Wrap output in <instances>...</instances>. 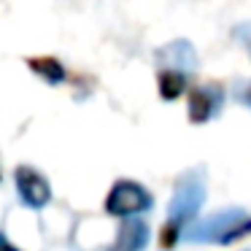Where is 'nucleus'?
Returning <instances> with one entry per match:
<instances>
[{
	"instance_id": "obj_1",
	"label": "nucleus",
	"mask_w": 251,
	"mask_h": 251,
	"mask_svg": "<svg viewBox=\"0 0 251 251\" xmlns=\"http://www.w3.org/2000/svg\"><path fill=\"white\" fill-rule=\"evenodd\" d=\"M154 202L151 192L141 184V181H130V178H119L111 186L108 197H105V213L111 216H135L141 211H149Z\"/></svg>"
},
{
	"instance_id": "obj_2",
	"label": "nucleus",
	"mask_w": 251,
	"mask_h": 251,
	"mask_svg": "<svg viewBox=\"0 0 251 251\" xmlns=\"http://www.w3.org/2000/svg\"><path fill=\"white\" fill-rule=\"evenodd\" d=\"M251 235V216L240 211H224L219 216L208 219L192 232V240H216V243H235V240Z\"/></svg>"
},
{
	"instance_id": "obj_3",
	"label": "nucleus",
	"mask_w": 251,
	"mask_h": 251,
	"mask_svg": "<svg viewBox=\"0 0 251 251\" xmlns=\"http://www.w3.org/2000/svg\"><path fill=\"white\" fill-rule=\"evenodd\" d=\"M14 184H17V192H19V197H22V202L27 208H35V211H38V208L49 205V200H51L49 178L41 176L35 168L19 165V168L14 170Z\"/></svg>"
},
{
	"instance_id": "obj_4",
	"label": "nucleus",
	"mask_w": 251,
	"mask_h": 251,
	"mask_svg": "<svg viewBox=\"0 0 251 251\" xmlns=\"http://www.w3.org/2000/svg\"><path fill=\"white\" fill-rule=\"evenodd\" d=\"M202 197H205V192L200 184H181L176 189L173 202H170V219H176L181 227H186L195 219L197 208L202 205Z\"/></svg>"
},
{
	"instance_id": "obj_5",
	"label": "nucleus",
	"mask_w": 251,
	"mask_h": 251,
	"mask_svg": "<svg viewBox=\"0 0 251 251\" xmlns=\"http://www.w3.org/2000/svg\"><path fill=\"white\" fill-rule=\"evenodd\" d=\"M219 98H222V87H195L189 89V100H186V111H189L192 125H205L219 108Z\"/></svg>"
},
{
	"instance_id": "obj_6",
	"label": "nucleus",
	"mask_w": 251,
	"mask_h": 251,
	"mask_svg": "<svg viewBox=\"0 0 251 251\" xmlns=\"http://www.w3.org/2000/svg\"><path fill=\"white\" fill-rule=\"evenodd\" d=\"M149 240V227L146 222L141 219H132V216H125V222L119 224V232H116V249H125V251H138L143 249Z\"/></svg>"
},
{
	"instance_id": "obj_7",
	"label": "nucleus",
	"mask_w": 251,
	"mask_h": 251,
	"mask_svg": "<svg viewBox=\"0 0 251 251\" xmlns=\"http://www.w3.org/2000/svg\"><path fill=\"white\" fill-rule=\"evenodd\" d=\"M27 68L46 84H62L65 81V68L57 57H27Z\"/></svg>"
},
{
	"instance_id": "obj_8",
	"label": "nucleus",
	"mask_w": 251,
	"mask_h": 251,
	"mask_svg": "<svg viewBox=\"0 0 251 251\" xmlns=\"http://www.w3.org/2000/svg\"><path fill=\"white\" fill-rule=\"evenodd\" d=\"M157 89H159V98L162 100H178L181 95H184V89H186L184 71H176V68L162 71L157 76Z\"/></svg>"
},
{
	"instance_id": "obj_9",
	"label": "nucleus",
	"mask_w": 251,
	"mask_h": 251,
	"mask_svg": "<svg viewBox=\"0 0 251 251\" xmlns=\"http://www.w3.org/2000/svg\"><path fill=\"white\" fill-rule=\"evenodd\" d=\"M181 229L184 227H181L176 219H168V222L162 224V229H159V246H162V249H173V246L178 243Z\"/></svg>"
},
{
	"instance_id": "obj_10",
	"label": "nucleus",
	"mask_w": 251,
	"mask_h": 251,
	"mask_svg": "<svg viewBox=\"0 0 251 251\" xmlns=\"http://www.w3.org/2000/svg\"><path fill=\"white\" fill-rule=\"evenodd\" d=\"M235 35H238V38L246 44V49L251 51V25H240V27L235 30Z\"/></svg>"
},
{
	"instance_id": "obj_11",
	"label": "nucleus",
	"mask_w": 251,
	"mask_h": 251,
	"mask_svg": "<svg viewBox=\"0 0 251 251\" xmlns=\"http://www.w3.org/2000/svg\"><path fill=\"white\" fill-rule=\"evenodd\" d=\"M240 100H243L246 105H251V81L246 84V89H243V92H240Z\"/></svg>"
},
{
	"instance_id": "obj_12",
	"label": "nucleus",
	"mask_w": 251,
	"mask_h": 251,
	"mask_svg": "<svg viewBox=\"0 0 251 251\" xmlns=\"http://www.w3.org/2000/svg\"><path fill=\"white\" fill-rule=\"evenodd\" d=\"M0 249H8V251H14V243H11V240H8L3 232H0Z\"/></svg>"
}]
</instances>
